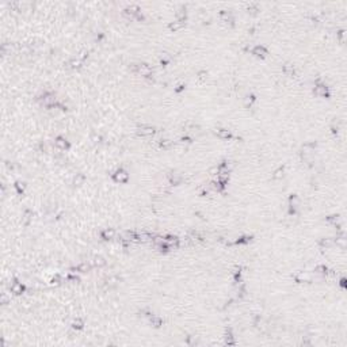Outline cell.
Returning <instances> with one entry per match:
<instances>
[{
  "mask_svg": "<svg viewBox=\"0 0 347 347\" xmlns=\"http://www.w3.org/2000/svg\"><path fill=\"white\" fill-rule=\"evenodd\" d=\"M132 69H133L134 72H137V73H140L141 76H144V77H149L152 73V68L148 65V64H138V65H133L132 67Z\"/></svg>",
  "mask_w": 347,
  "mask_h": 347,
  "instance_id": "cell-1",
  "label": "cell"
},
{
  "mask_svg": "<svg viewBox=\"0 0 347 347\" xmlns=\"http://www.w3.org/2000/svg\"><path fill=\"white\" fill-rule=\"evenodd\" d=\"M114 180L118 183H126L128 182V179H129V174L126 172L125 169H118V171H115V174H114Z\"/></svg>",
  "mask_w": 347,
  "mask_h": 347,
  "instance_id": "cell-2",
  "label": "cell"
},
{
  "mask_svg": "<svg viewBox=\"0 0 347 347\" xmlns=\"http://www.w3.org/2000/svg\"><path fill=\"white\" fill-rule=\"evenodd\" d=\"M40 100L44 106L52 107L54 105V102H56V98H54V95H52V94H44V95L41 96Z\"/></svg>",
  "mask_w": 347,
  "mask_h": 347,
  "instance_id": "cell-3",
  "label": "cell"
},
{
  "mask_svg": "<svg viewBox=\"0 0 347 347\" xmlns=\"http://www.w3.org/2000/svg\"><path fill=\"white\" fill-rule=\"evenodd\" d=\"M137 133L140 134V136H152V134L155 133V129H153L152 126L143 125V126H140V128H138Z\"/></svg>",
  "mask_w": 347,
  "mask_h": 347,
  "instance_id": "cell-4",
  "label": "cell"
},
{
  "mask_svg": "<svg viewBox=\"0 0 347 347\" xmlns=\"http://www.w3.org/2000/svg\"><path fill=\"white\" fill-rule=\"evenodd\" d=\"M11 292H12L14 294H16V296H19V294H22L23 292H25V286L20 283V282H14L12 285H11Z\"/></svg>",
  "mask_w": 347,
  "mask_h": 347,
  "instance_id": "cell-5",
  "label": "cell"
},
{
  "mask_svg": "<svg viewBox=\"0 0 347 347\" xmlns=\"http://www.w3.org/2000/svg\"><path fill=\"white\" fill-rule=\"evenodd\" d=\"M54 145L58 148V149H68L69 148V143H68L65 138L62 137H58L56 138V141H54Z\"/></svg>",
  "mask_w": 347,
  "mask_h": 347,
  "instance_id": "cell-6",
  "label": "cell"
},
{
  "mask_svg": "<svg viewBox=\"0 0 347 347\" xmlns=\"http://www.w3.org/2000/svg\"><path fill=\"white\" fill-rule=\"evenodd\" d=\"M313 92L316 94V95H319V96H328V89H327V87L323 84H319L315 87V89H313Z\"/></svg>",
  "mask_w": 347,
  "mask_h": 347,
  "instance_id": "cell-7",
  "label": "cell"
},
{
  "mask_svg": "<svg viewBox=\"0 0 347 347\" xmlns=\"http://www.w3.org/2000/svg\"><path fill=\"white\" fill-rule=\"evenodd\" d=\"M140 12V8H138L137 5H129V7H126L125 8V14L126 15H129L130 18H134L137 14Z\"/></svg>",
  "mask_w": 347,
  "mask_h": 347,
  "instance_id": "cell-8",
  "label": "cell"
},
{
  "mask_svg": "<svg viewBox=\"0 0 347 347\" xmlns=\"http://www.w3.org/2000/svg\"><path fill=\"white\" fill-rule=\"evenodd\" d=\"M114 236H115V231L111 229V228H107V229H105V231L102 232L103 240H111V239H114Z\"/></svg>",
  "mask_w": 347,
  "mask_h": 347,
  "instance_id": "cell-9",
  "label": "cell"
},
{
  "mask_svg": "<svg viewBox=\"0 0 347 347\" xmlns=\"http://www.w3.org/2000/svg\"><path fill=\"white\" fill-rule=\"evenodd\" d=\"M296 279H297V282H309L312 279V277L305 271H300L296 277Z\"/></svg>",
  "mask_w": 347,
  "mask_h": 347,
  "instance_id": "cell-10",
  "label": "cell"
},
{
  "mask_svg": "<svg viewBox=\"0 0 347 347\" xmlns=\"http://www.w3.org/2000/svg\"><path fill=\"white\" fill-rule=\"evenodd\" d=\"M252 53H254L255 56H258V57H264V56L267 54V50L264 49L263 46L259 45V46H255L254 49H252Z\"/></svg>",
  "mask_w": 347,
  "mask_h": 347,
  "instance_id": "cell-11",
  "label": "cell"
},
{
  "mask_svg": "<svg viewBox=\"0 0 347 347\" xmlns=\"http://www.w3.org/2000/svg\"><path fill=\"white\" fill-rule=\"evenodd\" d=\"M75 270L79 273H87L91 270V264H89V263H81V264H79V266L76 267Z\"/></svg>",
  "mask_w": 347,
  "mask_h": 347,
  "instance_id": "cell-12",
  "label": "cell"
},
{
  "mask_svg": "<svg viewBox=\"0 0 347 347\" xmlns=\"http://www.w3.org/2000/svg\"><path fill=\"white\" fill-rule=\"evenodd\" d=\"M216 134H217L220 138H229L231 137V132L227 129H217L216 130Z\"/></svg>",
  "mask_w": 347,
  "mask_h": 347,
  "instance_id": "cell-13",
  "label": "cell"
},
{
  "mask_svg": "<svg viewBox=\"0 0 347 347\" xmlns=\"http://www.w3.org/2000/svg\"><path fill=\"white\" fill-rule=\"evenodd\" d=\"M92 264L95 267H103L105 264H106V260L102 258V256H95L92 260Z\"/></svg>",
  "mask_w": 347,
  "mask_h": 347,
  "instance_id": "cell-14",
  "label": "cell"
},
{
  "mask_svg": "<svg viewBox=\"0 0 347 347\" xmlns=\"http://www.w3.org/2000/svg\"><path fill=\"white\" fill-rule=\"evenodd\" d=\"M183 26H184V22H180V20H176V22H174V23H169V29H171V30H174V31H176V30H179V29H182Z\"/></svg>",
  "mask_w": 347,
  "mask_h": 347,
  "instance_id": "cell-15",
  "label": "cell"
},
{
  "mask_svg": "<svg viewBox=\"0 0 347 347\" xmlns=\"http://www.w3.org/2000/svg\"><path fill=\"white\" fill-rule=\"evenodd\" d=\"M161 323H163V321H161L160 317H156V316L151 317V324L153 325V327H156V328H159V327L161 325Z\"/></svg>",
  "mask_w": 347,
  "mask_h": 347,
  "instance_id": "cell-16",
  "label": "cell"
},
{
  "mask_svg": "<svg viewBox=\"0 0 347 347\" xmlns=\"http://www.w3.org/2000/svg\"><path fill=\"white\" fill-rule=\"evenodd\" d=\"M83 325H84V323H83V320H81V319H76V320L73 321L72 327H73L75 329H81V328H83Z\"/></svg>",
  "mask_w": 347,
  "mask_h": 347,
  "instance_id": "cell-17",
  "label": "cell"
},
{
  "mask_svg": "<svg viewBox=\"0 0 347 347\" xmlns=\"http://www.w3.org/2000/svg\"><path fill=\"white\" fill-rule=\"evenodd\" d=\"M83 182H84V176L80 175V174H77V175L75 176V179H73V183H75L76 186H80Z\"/></svg>",
  "mask_w": 347,
  "mask_h": 347,
  "instance_id": "cell-18",
  "label": "cell"
},
{
  "mask_svg": "<svg viewBox=\"0 0 347 347\" xmlns=\"http://www.w3.org/2000/svg\"><path fill=\"white\" fill-rule=\"evenodd\" d=\"M327 223L334 224L335 227H336V224L339 223V216H329V217L327 218Z\"/></svg>",
  "mask_w": 347,
  "mask_h": 347,
  "instance_id": "cell-19",
  "label": "cell"
},
{
  "mask_svg": "<svg viewBox=\"0 0 347 347\" xmlns=\"http://www.w3.org/2000/svg\"><path fill=\"white\" fill-rule=\"evenodd\" d=\"M283 72H285L288 76H293L294 75V68L290 67V65H285V67H283Z\"/></svg>",
  "mask_w": 347,
  "mask_h": 347,
  "instance_id": "cell-20",
  "label": "cell"
},
{
  "mask_svg": "<svg viewBox=\"0 0 347 347\" xmlns=\"http://www.w3.org/2000/svg\"><path fill=\"white\" fill-rule=\"evenodd\" d=\"M282 176H283V168L281 167V168H278V169L275 171V172H274L273 178H274V179H281Z\"/></svg>",
  "mask_w": 347,
  "mask_h": 347,
  "instance_id": "cell-21",
  "label": "cell"
},
{
  "mask_svg": "<svg viewBox=\"0 0 347 347\" xmlns=\"http://www.w3.org/2000/svg\"><path fill=\"white\" fill-rule=\"evenodd\" d=\"M298 204H300V199H298L297 195H292V197H290V205H292V206L297 208Z\"/></svg>",
  "mask_w": 347,
  "mask_h": 347,
  "instance_id": "cell-22",
  "label": "cell"
},
{
  "mask_svg": "<svg viewBox=\"0 0 347 347\" xmlns=\"http://www.w3.org/2000/svg\"><path fill=\"white\" fill-rule=\"evenodd\" d=\"M31 220V212L30 210H26L25 212V214H23V223L25 224H29V221Z\"/></svg>",
  "mask_w": 347,
  "mask_h": 347,
  "instance_id": "cell-23",
  "label": "cell"
},
{
  "mask_svg": "<svg viewBox=\"0 0 347 347\" xmlns=\"http://www.w3.org/2000/svg\"><path fill=\"white\" fill-rule=\"evenodd\" d=\"M172 145V141H169V140H161V143H160V147L161 148H164V149H168L169 147Z\"/></svg>",
  "mask_w": 347,
  "mask_h": 347,
  "instance_id": "cell-24",
  "label": "cell"
},
{
  "mask_svg": "<svg viewBox=\"0 0 347 347\" xmlns=\"http://www.w3.org/2000/svg\"><path fill=\"white\" fill-rule=\"evenodd\" d=\"M321 247H331V245L334 244V240H331V239H324V240H321Z\"/></svg>",
  "mask_w": 347,
  "mask_h": 347,
  "instance_id": "cell-25",
  "label": "cell"
},
{
  "mask_svg": "<svg viewBox=\"0 0 347 347\" xmlns=\"http://www.w3.org/2000/svg\"><path fill=\"white\" fill-rule=\"evenodd\" d=\"M225 342H227V344H235V339H233V336H232L231 332L227 334V336H225Z\"/></svg>",
  "mask_w": 347,
  "mask_h": 347,
  "instance_id": "cell-26",
  "label": "cell"
},
{
  "mask_svg": "<svg viewBox=\"0 0 347 347\" xmlns=\"http://www.w3.org/2000/svg\"><path fill=\"white\" fill-rule=\"evenodd\" d=\"M315 271H316L317 274H327V267L325 266H317Z\"/></svg>",
  "mask_w": 347,
  "mask_h": 347,
  "instance_id": "cell-27",
  "label": "cell"
},
{
  "mask_svg": "<svg viewBox=\"0 0 347 347\" xmlns=\"http://www.w3.org/2000/svg\"><path fill=\"white\" fill-rule=\"evenodd\" d=\"M69 65L72 68H79L81 65V61L80 60H72V61H69Z\"/></svg>",
  "mask_w": 347,
  "mask_h": 347,
  "instance_id": "cell-28",
  "label": "cell"
},
{
  "mask_svg": "<svg viewBox=\"0 0 347 347\" xmlns=\"http://www.w3.org/2000/svg\"><path fill=\"white\" fill-rule=\"evenodd\" d=\"M52 283H53V285H60V283H61V275L54 277L53 279H52Z\"/></svg>",
  "mask_w": 347,
  "mask_h": 347,
  "instance_id": "cell-29",
  "label": "cell"
},
{
  "mask_svg": "<svg viewBox=\"0 0 347 347\" xmlns=\"http://www.w3.org/2000/svg\"><path fill=\"white\" fill-rule=\"evenodd\" d=\"M7 301H8V297L5 296V293L1 294V304H7Z\"/></svg>",
  "mask_w": 347,
  "mask_h": 347,
  "instance_id": "cell-30",
  "label": "cell"
},
{
  "mask_svg": "<svg viewBox=\"0 0 347 347\" xmlns=\"http://www.w3.org/2000/svg\"><path fill=\"white\" fill-rule=\"evenodd\" d=\"M205 75H206L205 72H201V73H199V77H201V79H205V77H206V76H205Z\"/></svg>",
  "mask_w": 347,
  "mask_h": 347,
  "instance_id": "cell-31",
  "label": "cell"
}]
</instances>
